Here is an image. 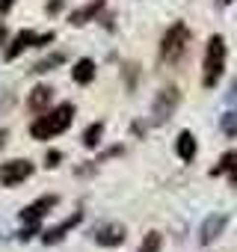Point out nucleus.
<instances>
[{
  "label": "nucleus",
  "mask_w": 237,
  "mask_h": 252,
  "mask_svg": "<svg viewBox=\"0 0 237 252\" xmlns=\"http://www.w3.org/2000/svg\"><path fill=\"white\" fill-rule=\"evenodd\" d=\"M74 119V104H57L54 110H45L39 113V119L30 125V137L33 140H54L57 134L68 131V125Z\"/></svg>",
  "instance_id": "f257e3e1"
},
{
  "label": "nucleus",
  "mask_w": 237,
  "mask_h": 252,
  "mask_svg": "<svg viewBox=\"0 0 237 252\" xmlns=\"http://www.w3.org/2000/svg\"><path fill=\"white\" fill-rule=\"evenodd\" d=\"M222 71H225V39L216 33V36L207 39V48H205V71H202V83H205L207 89H213V86L219 83Z\"/></svg>",
  "instance_id": "f03ea898"
},
{
  "label": "nucleus",
  "mask_w": 237,
  "mask_h": 252,
  "mask_svg": "<svg viewBox=\"0 0 237 252\" xmlns=\"http://www.w3.org/2000/svg\"><path fill=\"white\" fill-rule=\"evenodd\" d=\"M187 48H190V30L184 21H175L160 42V57H163V63H181Z\"/></svg>",
  "instance_id": "7ed1b4c3"
},
{
  "label": "nucleus",
  "mask_w": 237,
  "mask_h": 252,
  "mask_svg": "<svg viewBox=\"0 0 237 252\" xmlns=\"http://www.w3.org/2000/svg\"><path fill=\"white\" fill-rule=\"evenodd\" d=\"M57 39V33H33V30H21L12 42H9V48H6V63H12V60H18L24 51H30V48H42V45H51Z\"/></svg>",
  "instance_id": "20e7f679"
},
{
  "label": "nucleus",
  "mask_w": 237,
  "mask_h": 252,
  "mask_svg": "<svg viewBox=\"0 0 237 252\" xmlns=\"http://www.w3.org/2000/svg\"><path fill=\"white\" fill-rule=\"evenodd\" d=\"M178 104H181V92H178L175 86H163V89L154 95V104H151V122H154V125L169 122V116L178 110Z\"/></svg>",
  "instance_id": "39448f33"
},
{
  "label": "nucleus",
  "mask_w": 237,
  "mask_h": 252,
  "mask_svg": "<svg viewBox=\"0 0 237 252\" xmlns=\"http://www.w3.org/2000/svg\"><path fill=\"white\" fill-rule=\"evenodd\" d=\"M30 175H33V163L24 160V158L6 160L3 166H0V184H3V187H18V184H24Z\"/></svg>",
  "instance_id": "423d86ee"
},
{
  "label": "nucleus",
  "mask_w": 237,
  "mask_h": 252,
  "mask_svg": "<svg viewBox=\"0 0 237 252\" xmlns=\"http://www.w3.org/2000/svg\"><path fill=\"white\" fill-rule=\"evenodd\" d=\"M125 240H128V231H125V225H118V222H104V225L95 228V243L98 246L113 249V246H122Z\"/></svg>",
  "instance_id": "0eeeda50"
},
{
  "label": "nucleus",
  "mask_w": 237,
  "mask_h": 252,
  "mask_svg": "<svg viewBox=\"0 0 237 252\" xmlns=\"http://www.w3.org/2000/svg\"><path fill=\"white\" fill-rule=\"evenodd\" d=\"M57 205H59V199H57V196H39L33 205H27V208L21 211V220H24V222H42V220L57 208Z\"/></svg>",
  "instance_id": "6e6552de"
},
{
  "label": "nucleus",
  "mask_w": 237,
  "mask_h": 252,
  "mask_svg": "<svg viewBox=\"0 0 237 252\" xmlns=\"http://www.w3.org/2000/svg\"><path fill=\"white\" fill-rule=\"evenodd\" d=\"M51 101H54V89H51L48 83H39V86H33L30 95H27V110H30V113H45V110L51 107Z\"/></svg>",
  "instance_id": "1a4fd4ad"
},
{
  "label": "nucleus",
  "mask_w": 237,
  "mask_h": 252,
  "mask_svg": "<svg viewBox=\"0 0 237 252\" xmlns=\"http://www.w3.org/2000/svg\"><path fill=\"white\" fill-rule=\"evenodd\" d=\"M101 12H104V0H92V3H86V6H80V9H74V12L68 15V24H71V27H83V24L95 21Z\"/></svg>",
  "instance_id": "9d476101"
},
{
  "label": "nucleus",
  "mask_w": 237,
  "mask_h": 252,
  "mask_svg": "<svg viewBox=\"0 0 237 252\" xmlns=\"http://www.w3.org/2000/svg\"><path fill=\"white\" fill-rule=\"evenodd\" d=\"M80 220H83V214H80V211H77V214H71V217H68V220H62L59 225L48 228V231L42 234V243H48V246H51V243H59V240L74 228V225H80Z\"/></svg>",
  "instance_id": "9b49d317"
},
{
  "label": "nucleus",
  "mask_w": 237,
  "mask_h": 252,
  "mask_svg": "<svg viewBox=\"0 0 237 252\" xmlns=\"http://www.w3.org/2000/svg\"><path fill=\"white\" fill-rule=\"evenodd\" d=\"M228 225V217L225 214H213V217H207L205 222H202V231H199V240L202 243H213L219 234H222V228Z\"/></svg>",
  "instance_id": "f8f14e48"
},
{
  "label": "nucleus",
  "mask_w": 237,
  "mask_h": 252,
  "mask_svg": "<svg viewBox=\"0 0 237 252\" xmlns=\"http://www.w3.org/2000/svg\"><path fill=\"white\" fill-rule=\"evenodd\" d=\"M71 80H74L77 86L92 83V80H95V60H89V57L77 60V63H74V68H71Z\"/></svg>",
  "instance_id": "ddd939ff"
},
{
  "label": "nucleus",
  "mask_w": 237,
  "mask_h": 252,
  "mask_svg": "<svg viewBox=\"0 0 237 252\" xmlns=\"http://www.w3.org/2000/svg\"><path fill=\"white\" fill-rule=\"evenodd\" d=\"M196 137L190 134V131H181L178 134V140H175V152H178V158L184 160V163H190V160H196Z\"/></svg>",
  "instance_id": "4468645a"
},
{
  "label": "nucleus",
  "mask_w": 237,
  "mask_h": 252,
  "mask_svg": "<svg viewBox=\"0 0 237 252\" xmlns=\"http://www.w3.org/2000/svg\"><path fill=\"white\" fill-rule=\"evenodd\" d=\"M101 137H104V122H92L89 128L83 131V146L86 149H98L101 146Z\"/></svg>",
  "instance_id": "2eb2a0df"
},
{
  "label": "nucleus",
  "mask_w": 237,
  "mask_h": 252,
  "mask_svg": "<svg viewBox=\"0 0 237 252\" xmlns=\"http://www.w3.org/2000/svg\"><path fill=\"white\" fill-rule=\"evenodd\" d=\"M65 63V54L62 51H57V54H51V57H45V60H39L36 65H33V71L36 74H45V71H54L57 65H62Z\"/></svg>",
  "instance_id": "dca6fc26"
},
{
  "label": "nucleus",
  "mask_w": 237,
  "mask_h": 252,
  "mask_svg": "<svg viewBox=\"0 0 237 252\" xmlns=\"http://www.w3.org/2000/svg\"><path fill=\"white\" fill-rule=\"evenodd\" d=\"M219 128L225 137H237V110H228L222 119H219Z\"/></svg>",
  "instance_id": "f3484780"
},
{
  "label": "nucleus",
  "mask_w": 237,
  "mask_h": 252,
  "mask_svg": "<svg viewBox=\"0 0 237 252\" xmlns=\"http://www.w3.org/2000/svg\"><path fill=\"white\" fill-rule=\"evenodd\" d=\"M160 246H163L160 231H148V234H146V240L140 243V252H160Z\"/></svg>",
  "instance_id": "a211bd4d"
},
{
  "label": "nucleus",
  "mask_w": 237,
  "mask_h": 252,
  "mask_svg": "<svg viewBox=\"0 0 237 252\" xmlns=\"http://www.w3.org/2000/svg\"><path fill=\"white\" fill-rule=\"evenodd\" d=\"M234 160H237V152H225V155L219 158V163L213 166V175H222V172H228V169L234 166Z\"/></svg>",
  "instance_id": "6ab92c4d"
},
{
  "label": "nucleus",
  "mask_w": 237,
  "mask_h": 252,
  "mask_svg": "<svg viewBox=\"0 0 237 252\" xmlns=\"http://www.w3.org/2000/svg\"><path fill=\"white\" fill-rule=\"evenodd\" d=\"M59 160H62V152H57V149L45 155V166H48V169H54V166H59Z\"/></svg>",
  "instance_id": "aec40b11"
},
{
  "label": "nucleus",
  "mask_w": 237,
  "mask_h": 252,
  "mask_svg": "<svg viewBox=\"0 0 237 252\" xmlns=\"http://www.w3.org/2000/svg\"><path fill=\"white\" fill-rule=\"evenodd\" d=\"M62 6H65V0H51V3H48L45 9H48V15H57V12H59Z\"/></svg>",
  "instance_id": "412c9836"
},
{
  "label": "nucleus",
  "mask_w": 237,
  "mask_h": 252,
  "mask_svg": "<svg viewBox=\"0 0 237 252\" xmlns=\"http://www.w3.org/2000/svg\"><path fill=\"white\" fill-rule=\"evenodd\" d=\"M15 6V0H0V12H9Z\"/></svg>",
  "instance_id": "4be33fe9"
},
{
  "label": "nucleus",
  "mask_w": 237,
  "mask_h": 252,
  "mask_svg": "<svg viewBox=\"0 0 237 252\" xmlns=\"http://www.w3.org/2000/svg\"><path fill=\"white\" fill-rule=\"evenodd\" d=\"M228 178H231V184H234V187H237V160H234V166H231V169H228Z\"/></svg>",
  "instance_id": "5701e85b"
},
{
  "label": "nucleus",
  "mask_w": 237,
  "mask_h": 252,
  "mask_svg": "<svg viewBox=\"0 0 237 252\" xmlns=\"http://www.w3.org/2000/svg\"><path fill=\"white\" fill-rule=\"evenodd\" d=\"M3 42H6V24L0 21V45H3Z\"/></svg>",
  "instance_id": "b1692460"
},
{
  "label": "nucleus",
  "mask_w": 237,
  "mask_h": 252,
  "mask_svg": "<svg viewBox=\"0 0 237 252\" xmlns=\"http://www.w3.org/2000/svg\"><path fill=\"white\" fill-rule=\"evenodd\" d=\"M6 140H9V134H6V131H0V149H3V143H6Z\"/></svg>",
  "instance_id": "393cba45"
},
{
  "label": "nucleus",
  "mask_w": 237,
  "mask_h": 252,
  "mask_svg": "<svg viewBox=\"0 0 237 252\" xmlns=\"http://www.w3.org/2000/svg\"><path fill=\"white\" fill-rule=\"evenodd\" d=\"M231 98H237V80L231 83Z\"/></svg>",
  "instance_id": "a878e982"
},
{
  "label": "nucleus",
  "mask_w": 237,
  "mask_h": 252,
  "mask_svg": "<svg viewBox=\"0 0 237 252\" xmlns=\"http://www.w3.org/2000/svg\"><path fill=\"white\" fill-rule=\"evenodd\" d=\"M225 3H231V0H225Z\"/></svg>",
  "instance_id": "bb28decb"
}]
</instances>
